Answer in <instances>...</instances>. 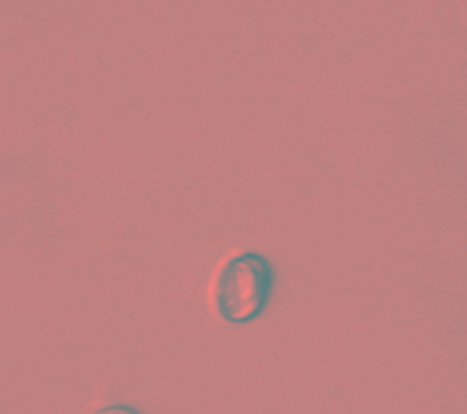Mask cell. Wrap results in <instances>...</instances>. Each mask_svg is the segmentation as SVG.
<instances>
[{"mask_svg": "<svg viewBox=\"0 0 467 414\" xmlns=\"http://www.w3.org/2000/svg\"><path fill=\"white\" fill-rule=\"evenodd\" d=\"M272 283V264L265 255L255 252L234 255L223 264L215 281L217 314L235 325L255 319L270 299Z\"/></svg>", "mask_w": 467, "mask_h": 414, "instance_id": "1", "label": "cell"}, {"mask_svg": "<svg viewBox=\"0 0 467 414\" xmlns=\"http://www.w3.org/2000/svg\"><path fill=\"white\" fill-rule=\"evenodd\" d=\"M93 414H139L137 409L130 407V405H124V403H117V405H108V407H102L99 410H95Z\"/></svg>", "mask_w": 467, "mask_h": 414, "instance_id": "2", "label": "cell"}]
</instances>
